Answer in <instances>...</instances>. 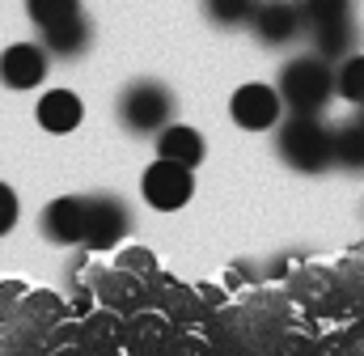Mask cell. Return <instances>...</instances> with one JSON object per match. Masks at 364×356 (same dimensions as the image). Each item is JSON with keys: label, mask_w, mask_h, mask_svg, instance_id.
<instances>
[{"label": "cell", "mask_w": 364, "mask_h": 356, "mask_svg": "<svg viewBox=\"0 0 364 356\" xmlns=\"http://www.w3.org/2000/svg\"><path fill=\"white\" fill-rule=\"evenodd\" d=\"M275 149L296 174H326L335 166V127L322 115H288L275 127Z\"/></svg>", "instance_id": "obj_1"}, {"label": "cell", "mask_w": 364, "mask_h": 356, "mask_svg": "<svg viewBox=\"0 0 364 356\" xmlns=\"http://www.w3.org/2000/svg\"><path fill=\"white\" fill-rule=\"evenodd\" d=\"M335 93L339 98H348L352 106H360L364 102V56H348L339 68H335Z\"/></svg>", "instance_id": "obj_19"}, {"label": "cell", "mask_w": 364, "mask_h": 356, "mask_svg": "<svg viewBox=\"0 0 364 356\" xmlns=\"http://www.w3.org/2000/svg\"><path fill=\"white\" fill-rule=\"evenodd\" d=\"M174 89L161 81H132L119 93V123L136 136H161L174 123Z\"/></svg>", "instance_id": "obj_3"}, {"label": "cell", "mask_w": 364, "mask_h": 356, "mask_svg": "<svg viewBox=\"0 0 364 356\" xmlns=\"http://www.w3.org/2000/svg\"><path fill=\"white\" fill-rule=\"evenodd\" d=\"M203 153H208L203 136H199L195 127H186V123H170V127L157 136V157H161V162H174V166L195 170V166L203 162Z\"/></svg>", "instance_id": "obj_13"}, {"label": "cell", "mask_w": 364, "mask_h": 356, "mask_svg": "<svg viewBox=\"0 0 364 356\" xmlns=\"http://www.w3.org/2000/svg\"><path fill=\"white\" fill-rule=\"evenodd\" d=\"M51 327H55V297H47V293H30V297L21 301V310L9 314V318L0 323V356L38 352V348L47 344Z\"/></svg>", "instance_id": "obj_4"}, {"label": "cell", "mask_w": 364, "mask_h": 356, "mask_svg": "<svg viewBox=\"0 0 364 356\" xmlns=\"http://www.w3.org/2000/svg\"><path fill=\"white\" fill-rule=\"evenodd\" d=\"M140 191H144V199H149L153 208L178 212L182 204L195 195V174H191L186 166H174V162H161V157H157V166H149L144 178H140Z\"/></svg>", "instance_id": "obj_7"}, {"label": "cell", "mask_w": 364, "mask_h": 356, "mask_svg": "<svg viewBox=\"0 0 364 356\" xmlns=\"http://www.w3.org/2000/svg\"><path fill=\"white\" fill-rule=\"evenodd\" d=\"M17 212H21V208H17V195H13V187H9V182H0V238H4V234L17 225Z\"/></svg>", "instance_id": "obj_21"}, {"label": "cell", "mask_w": 364, "mask_h": 356, "mask_svg": "<svg viewBox=\"0 0 364 356\" xmlns=\"http://www.w3.org/2000/svg\"><path fill=\"white\" fill-rule=\"evenodd\" d=\"M127 229H132V212L119 195H90V225H85V246L90 251L119 246Z\"/></svg>", "instance_id": "obj_8"}, {"label": "cell", "mask_w": 364, "mask_h": 356, "mask_svg": "<svg viewBox=\"0 0 364 356\" xmlns=\"http://www.w3.org/2000/svg\"><path fill=\"white\" fill-rule=\"evenodd\" d=\"M335 166L348 174H364V115H352L335 127Z\"/></svg>", "instance_id": "obj_15"}, {"label": "cell", "mask_w": 364, "mask_h": 356, "mask_svg": "<svg viewBox=\"0 0 364 356\" xmlns=\"http://www.w3.org/2000/svg\"><path fill=\"white\" fill-rule=\"evenodd\" d=\"M51 56L43 51V43H13L0 51V85L9 89H38L47 81Z\"/></svg>", "instance_id": "obj_9"}, {"label": "cell", "mask_w": 364, "mask_h": 356, "mask_svg": "<svg viewBox=\"0 0 364 356\" xmlns=\"http://www.w3.org/2000/svg\"><path fill=\"white\" fill-rule=\"evenodd\" d=\"M296 4H301L305 30L335 26V21H352V0H296Z\"/></svg>", "instance_id": "obj_17"}, {"label": "cell", "mask_w": 364, "mask_h": 356, "mask_svg": "<svg viewBox=\"0 0 364 356\" xmlns=\"http://www.w3.org/2000/svg\"><path fill=\"white\" fill-rule=\"evenodd\" d=\"M360 115H364V102H360Z\"/></svg>", "instance_id": "obj_22"}, {"label": "cell", "mask_w": 364, "mask_h": 356, "mask_svg": "<svg viewBox=\"0 0 364 356\" xmlns=\"http://www.w3.org/2000/svg\"><path fill=\"white\" fill-rule=\"evenodd\" d=\"M305 34L314 43V56H322L326 64H343L348 56H356V43H360L356 17L352 21H335V26H318V30H305Z\"/></svg>", "instance_id": "obj_14"}, {"label": "cell", "mask_w": 364, "mask_h": 356, "mask_svg": "<svg viewBox=\"0 0 364 356\" xmlns=\"http://www.w3.org/2000/svg\"><path fill=\"white\" fill-rule=\"evenodd\" d=\"M85 225H90V199L85 195H60L43 212V234L60 246H85Z\"/></svg>", "instance_id": "obj_10"}, {"label": "cell", "mask_w": 364, "mask_h": 356, "mask_svg": "<svg viewBox=\"0 0 364 356\" xmlns=\"http://www.w3.org/2000/svg\"><path fill=\"white\" fill-rule=\"evenodd\" d=\"M38 123H43V132H55V136H64V132H77L81 127V119H85V106H81V98L73 93V89H47L43 98H38Z\"/></svg>", "instance_id": "obj_11"}, {"label": "cell", "mask_w": 364, "mask_h": 356, "mask_svg": "<svg viewBox=\"0 0 364 356\" xmlns=\"http://www.w3.org/2000/svg\"><path fill=\"white\" fill-rule=\"evenodd\" d=\"M90 43H93V26L85 13H77V17L43 30V51L55 56V60H77V56L90 51Z\"/></svg>", "instance_id": "obj_12"}, {"label": "cell", "mask_w": 364, "mask_h": 356, "mask_svg": "<svg viewBox=\"0 0 364 356\" xmlns=\"http://www.w3.org/2000/svg\"><path fill=\"white\" fill-rule=\"evenodd\" d=\"M275 89L288 115H322L335 98V68L322 56H296L279 68Z\"/></svg>", "instance_id": "obj_2"}, {"label": "cell", "mask_w": 364, "mask_h": 356, "mask_svg": "<svg viewBox=\"0 0 364 356\" xmlns=\"http://www.w3.org/2000/svg\"><path fill=\"white\" fill-rule=\"evenodd\" d=\"M250 30L263 47H288L305 34V17L296 0H259L250 13Z\"/></svg>", "instance_id": "obj_5"}, {"label": "cell", "mask_w": 364, "mask_h": 356, "mask_svg": "<svg viewBox=\"0 0 364 356\" xmlns=\"http://www.w3.org/2000/svg\"><path fill=\"white\" fill-rule=\"evenodd\" d=\"M229 115H233V123H237V127H246V132H267V127H279V115H284L279 89L263 85V81L242 85L233 98H229Z\"/></svg>", "instance_id": "obj_6"}, {"label": "cell", "mask_w": 364, "mask_h": 356, "mask_svg": "<svg viewBox=\"0 0 364 356\" xmlns=\"http://www.w3.org/2000/svg\"><path fill=\"white\" fill-rule=\"evenodd\" d=\"M255 4L259 0H203V17L220 30H237V26H250Z\"/></svg>", "instance_id": "obj_16"}, {"label": "cell", "mask_w": 364, "mask_h": 356, "mask_svg": "<svg viewBox=\"0 0 364 356\" xmlns=\"http://www.w3.org/2000/svg\"><path fill=\"white\" fill-rule=\"evenodd\" d=\"M26 297H30V288H26V284H17V280H9V284H0V323H4L9 314H17Z\"/></svg>", "instance_id": "obj_20"}, {"label": "cell", "mask_w": 364, "mask_h": 356, "mask_svg": "<svg viewBox=\"0 0 364 356\" xmlns=\"http://www.w3.org/2000/svg\"><path fill=\"white\" fill-rule=\"evenodd\" d=\"M26 13L38 30H47V26H60V21H68L85 9H81V0H26Z\"/></svg>", "instance_id": "obj_18"}]
</instances>
